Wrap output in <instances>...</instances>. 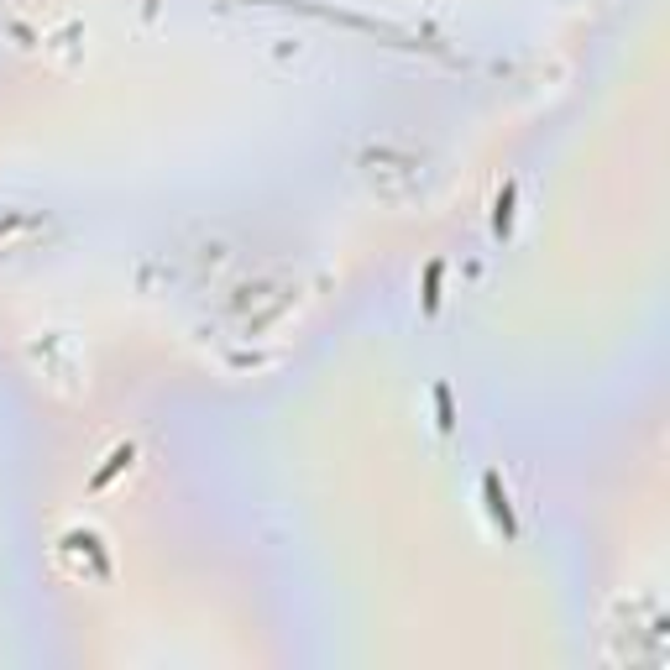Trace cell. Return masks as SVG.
Listing matches in <instances>:
<instances>
[{"mask_svg": "<svg viewBox=\"0 0 670 670\" xmlns=\"http://www.w3.org/2000/svg\"><path fill=\"white\" fill-rule=\"evenodd\" d=\"M482 498H487V513H492V524L503 529V534H518V518H513V503H509V492H503V482H498V472H487L482 476Z\"/></svg>", "mask_w": 670, "mask_h": 670, "instance_id": "6da1fadb", "label": "cell"}, {"mask_svg": "<svg viewBox=\"0 0 670 670\" xmlns=\"http://www.w3.org/2000/svg\"><path fill=\"white\" fill-rule=\"evenodd\" d=\"M492 226H498V236H509L513 231V184H503L498 199H492Z\"/></svg>", "mask_w": 670, "mask_h": 670, "instance_id": "277c9868", "label": "cell"}, {"mask_svg": "<svg viewBox=\"0 0 670 670\" xmlns=\"http://www.w3.org/2000/svg\"><path fill=\"white\" fill-rule=\"evenodd\" d=\"M440 277H445V262H440V257H430V262H425V315H434V310H440Z\"/></svg>", "mask_w": 670, "mask_h": 670, "instance_id": "3957f363", "label": "cell"}, {"mask_svg": "<svg viewBox=\"0 0 670 670\" xmlns=\"http://www.w3.org/2000/svg\"><path fill=\"white\" fill-rule=\"evenodd\" d=\"M131 456H136L131 445H116V451H111V461H105L100 472L89 476V487H95V492H100V487H111V476H120V472H126V467H131Z\"/></svg>", "mask_w": 670, "mask_h": 670, "instance_id": "7a4b0ae2", "label": "cell"}, {"mask_svg": "<svg viewBox=\"0 0 670 670\" xmlns=\"http://www.w3.org/2000/svg\"><path fill=\"white\" fill-rule=\"evenodd\" d=\"M434 414H440L434 425H440L445 434L456 430V409H451V388H445V383H434Z\"/></svg>", "mask_w": 670, "mask_h": 670, "instance_id": "5b68a950", "label": "cell"}]
</instances>
